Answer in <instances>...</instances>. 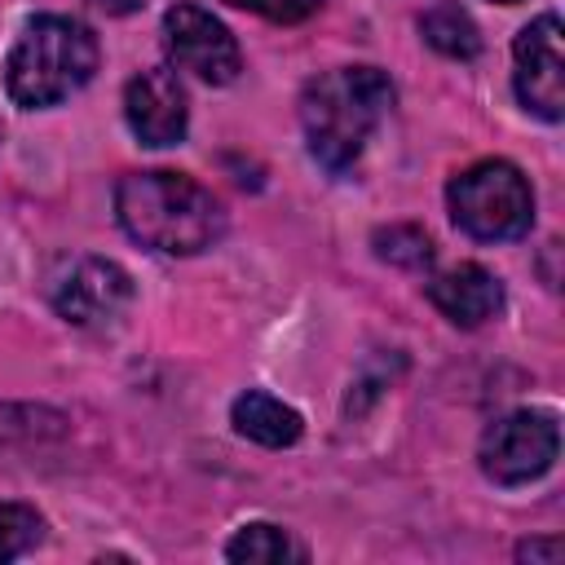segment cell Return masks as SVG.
Segmentation results:
<instances>
[{
	"label": "cell",
	"mask_w": 565,
	"mask_h": 565,
	"mask_svg": "<svg viewBox=\"0 0 565 565\" xmlns=\"http://www.w3.org/2000/svg\"><path fill=\"white\" fill-rule=\"evenodd\" d=\"M115 216L150 252L194 256L221 234V203L185 172H128L115 185Z\"/></svg>",
	"instance_id": "6da1fadb"
},
{
	"label": "cell",
	"mask_w": 565,
	"mask_h": 565,
	"mask_svg": "<svg viewBox=\"0 0 565 565\" xmlns=\"http://www.w3.org/2000/svg\"><path fill=\"white\" fill-rule=\"evenodd\" d=\"M388 106H393V84L375 66H340L318 75L300 97L309 154L322 168L344 172L362 154L366 137L388 115Z\"/></svg>",
	"instance_id": "7a4b0ae2"
},
{
	"label": "cell",
	"mask_w": 565,
	"mask_h": 565,
	"mask_svg": "<svg viewBox=\"0 0 565 565\" xmlns=\"http://www.w3.org/2000/svg\"><path fill=\"white\" fill-rule=\"evenodd\" d=\"M93 71H97L93 31L71 18L44 13V18H31L22 26L18 44L9 49L4 84L18 106L40 110V106H57L75 88H84L93 79Z\"/></svg>",
	"instance_id": "3957f363"
},
{
	"label": "cell",
	"mask_w": 565,
	"mask_h": 565,
	"mask_svg": "<svg viewBox=\"0 0 565 565\" xmlns=\"http://www.w3.org/2000/svg\"><path fill=\"white\" fill-rule=\"evenodd\" d=\"M446 203H450L455 225L481 243L521 238L534 221L530 181L521 177V168H512L503 159H486V163H472L468 172H459L446 190Z\"/></svg>",
	"instance_id": "277c9868"
},
{
	"label": "cell",
	"mask_w": 565,
	"mask_h": 565,
	"mask_svg": "<svg viewBox=\"0 0 565 565\" xmlns=\"http://www.w3.org/2000/svg\"><path fill=\"white\" fill-rule=\"evenodd\" d=\"M561 450V428H556V415L547 411H512L503 415L499 424L486 428L481 437V472L499 486H521V481H534L552 468Z\"/></svg>",
	"instance_id": "5b68a950"
},
{
	"label": "cell",
	"mask_w": 565,
	"mask_h": 565,
	"mask_svg": "<svg viewBox=\"0 0 565 565\" xmlns=\"http://www.w3.org/2000/svg\"><path fill=\"white\" fill-rule=\"evenodd\" d=\"M163 44L177 57V66L194 71L207 84H230L238 75V44H234V35L225 31V22H216L199 4H172L163 13Z\"/></svg>",
	"instance_id": "8992f818"
},
{
	"label": "cell",
	"mask_w": 565,
	"mask_h": 565,
	"mask_svg": "<svg viewBox=\"0 0 565 565\" xmlns=\"http://www.w3.org/2000/svg\"><path fill=\"white\" fill-rule=\"evenodd\" d=\"M516 97L543 115V119H561L565 115V57H561V18L543 13L534 18L516 44Z\"/></svg>",
	"instance_id": "52a82bcc"
},
{
	"label": "cell",
	"mask_w": 565,
	"mask_h": 565,
	"mask_svg": "<svg viewBox=\"0 0 565 565\" xmlns=\"http://www.w3.org/2000/svg\"><path fill=\"white\" fill-rule=\"evenodd\" d=\"M53 309L75 322V327H106L115 322L128 300H132V278L115 265V260H102V256H84L75 260L57 282H53Z\"/></svg>",
	"instance_id": "ba28073f"
},
{
	"label": "cell",
	"mask_w": 565,
	"mask_h": 565,
	"mask_svg": "<svg viewBox=\"0 0 565 565\" xmlns=\"http://www.w3.org/2000/svg\"><path fill=\"white\" fill-rule=\"evenodd\" d=\"M124 115L141 146H172L185 137V88L168 66H150L128 79Z\"/></svg>",
	"instance_id": "9c48e42d"
},
{
	"label": "cell",
	"mask_w": 565,
	"mask_h": 565,
	"mask_svg": "<svg viewBox=\"0 0 565 565\" xmlns=\"http://www.w3.org/2000/svg\"><path fill=\"white\" fill-rule=\"evenodd\" d=\"M428 300L455 327H481L503 309V287L481 265H455L428 282Z\"/></svg>",
	"instance_id": "30bf717a"
},
{
	"label": "cell",
	"mask_w": 565,
	"mask_h": 565,
	"mask_svg": "<svg viewBox=\"0 0 565 565\" xmlns=\"http://www.w3.org/2000/svg\"><path fill=\"white\" fill-rule=\"evenodd\" d=\"M234 428L243 433V437H252V441H260V446H291L296 437H300V415L287 406V402H278V397H269V393H260V388H252V393H243V397H234Z\"/></svg>",
	"instance_id": "8fae6325"
},
{
	"label": "cell",
	"mask_w": 565,
	"mask_h": 565,
	"mask_svg": "<svg viewBox=\"0 0 565 565\" xmlns=\"http://www.w3.org/2000/svg\"><path fill=\"white\" fill-rule=\"evenodd\" d=\"M225 556L238 561V565H278V561H305V547L291 543L287 530L260 521V525H243V530L230 539Z\"/></svg>",
	"instance_id": "7c38bea8"
},
{
	"label": "cell",
	"mask_w": 565,
	"mask_h": 565,
	"mask_svg": "<svg viewBox=\"0 0 565 565\" xmlns=\"http://www.w3.org/2000/svg\"><path fill=\"white\" fill-rule=\"evenodd\" d=\"M419 31H424V40H428L437 53H446V57H472V53L481 49V35H477L472 18H468L459 4H437V9H428L424 22H419Z\"/></svg>",
	"instance_id": "4fadbf2b"
},
{
	"label": "cell",
	"mask_w": 565,
	"mask_h": 565,
	"mask_svg": "<svg viewBox=\"0 0 565 565\" xmlns=\"http://www.w3.org/2000/svg\"><path fill=\"white\" fill-rule=\"evenodd\" d=\"M375 252H380L384 260L402 265V269H424V265H433V243H428V234L415 230V225H388V230H380V234H375Z\"/></svg>",
	"instance_id": "5bb4252c"
},
{
	"label": "cell",
	"mask_w": 565,
	"mask_h": 565,
	"mask_svg": "<svg viewBox=\"0 0 565 565\" xmlns=\"http://www.w3.org/2000/svg\"><path fill=\"white\" fill-rule=\"evenodd\" d=\"M40 512L26 503H0V561H13L40 543Z\"/></svg>",
	"instance_id": "9a60e30c"
},
{
	"label": "cell",
	"mask_w": 565,
	"mask_h": 565,
	"mask_svg": "<svg viewBox=\"0 0 565 565\" xmlns=\"http://www.w3.org/2000/svg\"><path fill=\"white\" fill-rule=\"evenodd\" d=\"M225 4L252 9V13L269 18V22H300V18H309V13H313L322 0H225Z\"/></svg>",
	"instance_id": "2e32d148"
},
{
	"label": "cell",
	"mask_w": 565,
	"mask_h": 565,
	"mask_svg": "<svg viewBox=\"0 0 565 565\" xmlns=\"http://www.w3.org/2000/svg\"><path fill=\"white\" fill-rule=\"evenodd\" d=\"M516 556H521V561H547V565H552V561H561V543H556V539H547V543H521Z\"/></svg>",
	"instance_id": "e0dca14e"
},
{
	"label": "cell",
	"mask_w": 565,
	"mask_h": 565,
	"mask_svg": "<svg viewBox=\"0 0 565 565\" xmlns=\"http://www.w3.org/2000/svg\"><path fill=\"white\" fill-rule=\"evenodd\" d=\"M499 4H516V0H499Z\"/></svg>",
	"instance_id": "ac0fdd59"
}]
</instances>
